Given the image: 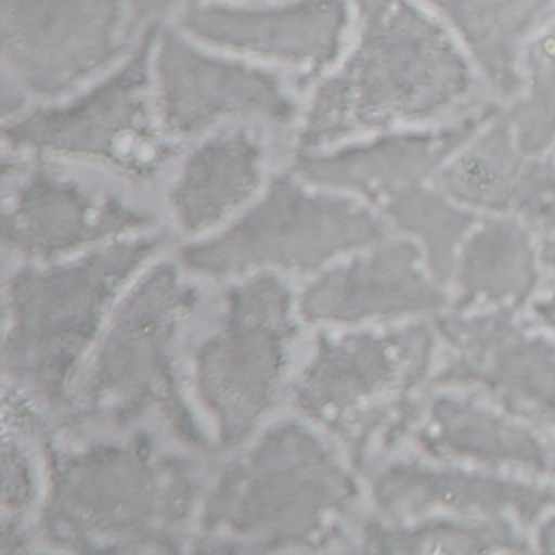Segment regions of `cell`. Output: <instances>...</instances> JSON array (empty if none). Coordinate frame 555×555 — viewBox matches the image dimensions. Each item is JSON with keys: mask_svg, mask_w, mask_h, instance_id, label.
I'll return each instance as SVG.
<instances>
[{"mask_svg": "<svg viewBox=\"0 0 555 555\" xmlns=\"http://www.w3.org/2000/svg\"><path fill=\"white\" fill-rule=\"evenodd\" d=\"M173 24L215 50L321 78L349 43L353 4L351 0L197 2L180 7Z\"/></svg>", "mask_w": 555, "mask_h": 555, "instance_id": "obj_14", "label": "cell"}, {"mask_svg": "<svg viewBox=\"0 0 555 555\" xmlns=\"http://www.w3.org/2000/svg\"><path fill=\"white\" fill-rule=\"evenodd\" d=\"M464 48L481 82L501 100L522 89L529 46L555 11V0H423Z\"/></svg>", "mask_w": 555, "mask_h": 555, "instance_id": "obj_20", "label": "cell"}, {"mask_svg": "<svg viewBox=\"0 0 555 555\" xmlns=\"http://www.w3.org/2000/svg\"><path fill=\"white\" fill-rule=\"evenodd\" d=\"M438 340L423 321L321 334L293 382V405L366 466L414 431Z\"/></svg>", "mask_w": 555, "mask_h": 555, "instance_id": "obj_5", "label": "cell"}, {"mask_svg": "<svg viewBox=\"0 0 555 555\" xmlns=\"http://www.w3.org/2000/svg\"><path fill=\"white\" fill-rule=\"evenodd\" d=\"M531 232L540 262L555 271V156L531 154L512 212Z\"/></svg>", "mask_w": 555, "mask_h": 555, "instance_id": "obj_25", "label": "cell"}, {"mask_svg": "<svg viewBox=\"0 0 555 555\" xmlns=\"http://www.w3.org/2000/svg\"><path fill=\"white\" fill-rule=\"evenodd\" d=\"M351 4L349 43L319 78L299 115V150L418 128L475 108L481 78L460 41L423 0Z\"/></svg>", "mask_w": 555, "mask_h": 555, "instance_id": "obj_1", "label": "cell"}, {"mask_svg": "<svg viewBox=\"0 0 555 555\" xmlns=\"http://www.w3.org/2000/svg\"><path fill=\"white\" fill-rule=\"evenodd\" d=\"M449 304L416 241L382 238L312 280L299 295L297 312L314 325H360L434 314Z\"/></svg>", "mask_w": 555, "mask_h": 555, "instance_id": "obj_16", "label": "cell"}, {"mask_svg": "<svg viewBox=\"0 0 555 555\" xmlns=\"http://www.w3.org/2000/svg\"><path fill=\"white\" fill-rule=\"evenodd\" d=\"M533 540H535V548L538 551L555 553V509H551L546 516H542L538 520Z\"/></svg>", "mask_w": 555, "mask_h": 555, "instance_id": "obj_27", "label": "cell"}, {"mask_svg": "<svg viewBox=\"0 0 555 555\" xmlns=\"http://www.w3.org/2000/svg\"><path fill=\"white\" fill-rule=\"evenodd\" d=\"M295 334V299L278 275H251L223 293L217 323L193 356L195 390L221 444L245 440L273 408Z\"/></svg>", "mask_w": 555, "mask_h": 555, "instance_id": "obj_8", "label": "cell"}, {"mask_svg": "<svg viewBox=\"0 0 555 555\" xmlns=\"http://www.w3.org/2000/svg\"><path fill=\"white\" fill-rule=\"evenodd\" d=\"M41 533L61 551L176 553L184 548L202 483L191 460L147 434L59 444L46 440Z\"/></svg>", "mask_w": 555, "mask_h": 555, "instance_id": "obj_2", "label": "cell"}, {"mask_svg": "<svg viewBox=\"0 0 555 555\" xmlns=\"http://www.w3.org/2000/svg\"><path fill=\"white\" fill-rule=\"evenodd\" d=\"M0 15L7 87L48 102L115 69L150 28L132 0H0Z\"/></svg>", "mask_w": 555, "mask_h": 555, "instance_id": "obj_10", "label": "cell"}, {"mask_svg": "<svg viewBox=\"0 0 555 555\" xmlns=\"http://www.w3.org/2000/svg\"><path fill=\"white\" fill-rule=\"evenodd\" d=\"M13 167L15 173L2 169V176H13V195L2 217V241L7 249L24 258H59L152 223L147 212L126 199L85 186L54 167L26 165L17 158Z\"/></svg>", "mask_w": 555, "mask_h": 555, "instance_id": "obj_15", "label": "cell"}, {"mask_svg": "<svg viewBox=\"0 0 555 555\" xmlns=\"http://www.w3.org/2000/svg\"><path fill=\"white\" fill-rule=\"evenodd\" d=\"M548 152H551V154H553V156H555V143H553V145H551V150H548Z\"/></svg>", "mask_w": 555, "mask_h": 555, "instance_id": "obj_31", "label": "cell"}, {"mask_svg": "<svg viewBox=\"0 0 555 555\" xmlns=\"http://www.w3.org/2000/svg\"><path fill=\"white\" fill-rule=\"evenodd\" d=\"M195 301V288L173 264L150 269L113 314L61 421L126 427L158 412L186 447H206L176 369V338Z\"/></svg>", "mask_w": 555, "mask_h": 555, "instance_id": "obj_6", "label": "cell"}, {"mask_svg": "<svg viewBox=\"0 0 555 555\" xmlns=\"http://www.w3.org/2000/svg\"><path fill=\"white\" fill-rule=\"evenodd\" d=\"M197 2H269V0H180V7L197 4Z\"/></svg>", "mask_w": 555, "mask_h": 555, "instance_id": "obj_29", "label": "cell"}, {"mask_svg": "<svg viewBox=\"0 0 555 555\" xmlns=\"http://www.w3.org/2000/svg\"><path fill=\"white\" fill-rule=\"evenodd\" d=\"M516 518L509 516H466V514H423L392 520L369 516L358 531V548L373 553H522L531 548L529 538Z\"/></svg>", "mask_w": 555, "mask_h": 555, "instance_id": "obj_22", "label": "cell"}, {"mask_svg": "<svg viewBox=\"0 0 555 555\" xmlns=\"http://www.w3.org/2000/svg\"><path fill=\"white\" fill-rule=\"evenodd\" d=\"M386 234V221L377 212L351 197L312 191L293 171L278 176L264 197L232 228L186 247L182 260L191 271L210 278L267 267L312 273Z\"/></svg>", "mask_w": 555, "mask_h": 555, "instance_id": "obj_9", "label": "cell"}, {"mask_svg": "<svg viewBox=\"0 0 555 555\" xmlns=\"http://www.w3.org/2000/svg\"><path fill=\"white\" fill-rule=\"evenodd\" d=\"M444 358L438 386L473 390L555 436V338L531 330L516 308L451 310L436 319Z\"/></svg>", "mask_w": 555, "mask_h": 555, "instance_id": "obj_12", "label": "cell"}, {"mask_svg": "<svg viewBox=\"0 0 555 555\" xmlns=\"http://www.w3.org/2000/svg\"><path fill=\"white\" fill-rule=\"evenodd\" d=\"M152 82L163 130L178 143L230 124L288 128L301 115L275 72L215 52L176 24L156 28Z\"/></svg>", "mask_w": 555, "mask_h": 555, "instance_id": "obj_11", "label": "cell"}, {"mask_svg": "<svg viewBox=\"0 0 555 555\" xmlns=\"http://www.w3.org/2000/svg\"><path fill=\"white\" fill-rule=\"evenodd\" d=\"M431 460L546 477L555 453L542 431L477 392L431 395L412 431Z\"/></svg>", "mask_w": 555, "mask_h": 555, "instance_id": "obj_18", "label": "cell"}, {"mask_svg": "<svg viewBox=\"0 0 555 555\" xmlns=\"http://www.w3.org/2000/svg\"><path fill=\"white\" fill-rule=\"evenodd\" d=\"M267 163L260 126L230 124L204 137L184 158L169 191L173 221L199 234L236 212L258 191Z\"/></svg>", "mask_w": 555, "mask_h": 555, "instance_id": "obj_19", "label": "cell"}, {"mask_svg": "<svg viewBox=\"0 0 555 555\" xmlns=\"http://www.w3.org/2000/svg\"><path fill=\"white\" fill-rule=\"evenodd\" d=\"M505 108L518 145L544 154L555 143V11L527 50L522 89Z\"/></svg>", "mask_w": 555, "mask_h": 555, "instance_id": "obj_24", "label": "cell"}, {"mask_svg": "<svg viewBox=\"0 0 555 555\" xmlns=\"http://www.w3.org/2000/svg\"><path fill=\"white\" fill-rule=\"evenodd\" d=\"M160 236L113 241L78 260L22 267L7 282L4 377L37 412L65 416L72 379L119 288Z\"/></svg>", "mask_w": 555, "mask_h": 555, "instance_id": "obj_4", "label": "cell"}, {"mask_svg": "<svg viewBox=\"0 0 555 555\" xmlns=\"http://www.w3.org/2000/svg\"><path fill=\"white\" fill-rule=\"evenodd\" d=\"M548 477H553V479H555V460H553V466H551V473H548Z\"/></svg>", "mask_w": 555, "mask_h": 555, "instance_id": "obj_30", "label": "cell"}, {"mask_svg": "<svg viewBox=\"0 0 555 555\" xmlns=\"http://www.w3.org/2000/svg\"><path fill=\"white\" fill-rule=\"evenodd\" d=\"M37 499V477L33 460L20 436L9 431L2 442V544L4 553L26 551L28 533L22 525L24 514Z\"/></svg>", "mask_w": 555, "mask_h": 555, "instance_id": "obj_26", "label": "cell"}, {"mask_svg": "<svg viewBox=\"0 0 555 555\" xmlns=\"http://www.w3.org/2000/svg\"><path fill=\"white\" fill-rule=\"evenodd\" d=\"M360 490L343 460L299 421H280L217 475L193 551H325L345 540Z\"/></svg>", "mask_w": 555, "mask_h": 555, "instance_id": "obj_3", "label": "cell"}, {"mask_svg": "<svg viewBox=\"0 0 555 555\" xmlns=\"http://www.w3.org/2000/svg\"><path fill=\"white\" fill-rule=\"evenodd\" d=\"M540 254L514 215H488L457 247L451 284L453 310L520 308L540 284Z\"/></svg>", "mask_w": 555, "mask_h": 555, "instance_id": "obj_21", "label": "cell"}, {"mask_svg": "<svg viewBox=\"0 0 555 555\" xmlns=\"http://www.w3.org/2000/svg\"><path fill=\"white\" fill-rule=\"evenodd\" d=\"M496 108L479 104L436 128H405L325 150H299L293 171L308 184L364 197L397 228L438 191L442 165Z\"/></svg>", "mask_w": 555, "mask_h": 555, "instance_id": "obj_13", "label": "cell"}, {"mask_svg": "<svg viewBox=\"0 0 555 555\" xmlns=\"http://www.w3.org/2000/svg\"><path fill=\"white\" fill-rule=\"evenodd\" d=\"M158 26H150L137 50L85 91L7 117L4 145L17 154L89 160L139 184L154 180L180 145L156 113L152 50Z\"/></svg>", "mask_w": 555, "mask_h": 555, "instance_id": "obj_7", "label": "cell"}, {"mask_svg": "<svg viewBox=\"0 0 555 555\" xmlns=\"http://www.w3.org/2000/svg\"><path fill=\"white\" fill-rule=\"evenodd\" d=\"M535 319L555 334V288L531 304Z\"/></svg>", "mask_w": 555, "mask_h": 555, "instance_id": "obj_28", "label": "cell"}, {"mask_svg": "<svg viewBox=\"0 0 555 555\" xmlns=\"http://www.w3.org/2000/svg\"><path fill=\"white\" fill-rule=\"evenodd\" d=\"M438 462L395 460L379 466L371 479L375 514L392 520L438 512L509 516L527 527L555 509V483L540 477Z\"/></svg>", "mask_w": 555, "mask_h": 555, "instance_id": "obj_17", "label": "cell"}, {"mask_svg": "<svg viewBox=\"0 0 555 555\" xmlns=\"http://www.w3.org/2000/svg\"><path fill=\"white\" fill-rule=\"evenodd\" d=\"M529 158L531 154L518 145L505 108H496L442 165L436 186L473 212L509 215Z\"/></svg>", "mask_w": 555, "mask_h": 555, "instance_id": "obj_23", "label": "cell"}]
</instances>
